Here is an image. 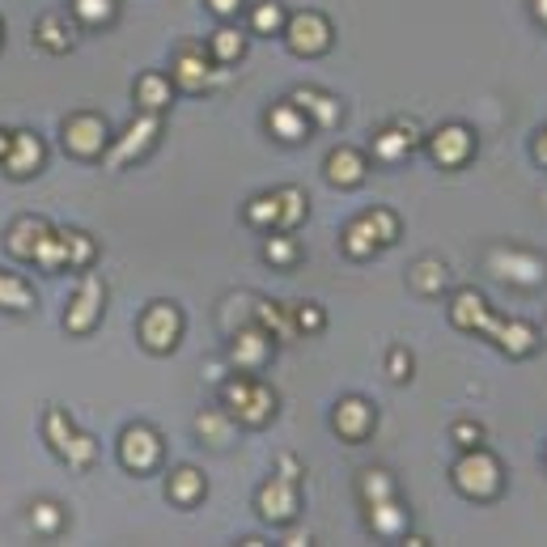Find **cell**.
Returning <instances> with one entry per match:
<instances>
[{"label":"cell","instance_id":"1","mask_svg":"<svg viewBox=\"0 0 547 547\" xmlns=\"http://www.w3.org/2000/svg\"><path fill=\"white\" fill-rule=\"evenodd\" d=\"M225 412L238 420V425H268V420L276 416V395H272V386L268 382H259L251 374H238V378H229L225 382Z\"/></svg>","mask_w":547,"mask_h":547},{"label":"cell","instance_id":"2","mask_svg":"<svg viewBox=\"0 0 547 547\" xmlns=\"http://www.w3.org/2000/svg\"><path fill=\"white\" fill-rule=\"evenodd\" d=\"M395 238H399V217L386 213V208H374V213L357 217L344 229V251L352 259H369L374 251H382V246H391Z\"/></svg>","mask_w":547,"mask_h":547},{"label":"cell","instance_id":"3","mask_svg":"<svg viewBox=\"0 0 547 547\" xmlns=\"http://www.w3.org/2000/svg\"><path fill=\"white\" fill-rule=\"evenodd\" d=\"M454 484H458V492H463V497H475V501L497 497V488H501V463H497V458H492L488 450L471 446L463 458H458Z\"/></svg>","mask_w":547,"mask_h":547},{"label":"cell","instance_id":"4","mask_svg":"<svg viewBox=\"0 0 547 547\" xmlns=\"http://www.w3.org/2000/svg\"><path fill=\"white\" fill-rule=\"evenodd\" d=\"M43 429H47V437H51V446H56V454L64 458L68 467H90L94 458H98V446H94V437H85V433H77L73 429V420H68L60 408H51L47 412V420H43Z\"/></svg>","mask_w":547,"mask_h":547},{"label":"cell","instance_id":"5","mask_svg":"<svg viewBox=\"0 0 547 547\" xmlns=\"http://www.w3.org/2000/svg\"><path fill=\"white\" fill-rule=\"evenodd\" d=\"M111 145V128H107V119L94 115V111H81L64 123V149L81 157V162H90V157H102Z\"/></svg>","mask_w":547,"mask_h":547},{"label":"cell","instance_id":"6","mask_svg":"<svg viewBox=\"0 0 547 547\" xmlns=\"http://www.w3.org/2000/svg\"><path fill=\"white\" fill-rule=\"evenodd\" d=\"M179 335H183L179 306L153 302L145 314H140V344H145L149 352H170L174 344H179Z\"/></svg>","mask_w":547,"mask_h":547},{"label":"cell","instance_id":"7","mask_svg":"<svg viewBox=\"0 0 547 547\" xmlns=\"http://www.w3.org/2000/svg\"><path fill=\"white\" fill-rule=\"evenodd\" d=\"M102 302H107V285L94 276V272H85L77 280V293H73V306H68L64 314V327L73 331V335H85V331H94L98 319H102Z\"/></svg>","mask_w":547,"mask_h":547},{"label":"cell","instance_id":"8","mask_svg":"<svg viewBox=\"0 0 547 547\" xmlns=\"http://www.w3.org/2000/svg\"><path fill=\"white\" fill-rule=\"evenodd\" d=\"M157 136H162V119H157L153 111H145L128 132L115 140V145H107V170H119V166L136 162L140 153H149L157 145Z\"/></svg>","mask_w":547,"mask_h":547},{"label":"cell","instance_id":"9","mask_svg":"<svg viewBox=\"0 0 547 547\" xmlns=\"http://www.w3.org/2000/svg\"><path fill=\"white\" fill-rule=\"evenodd\" d=\"M119 463L128 467V471H136V475L153 471L157 463H162V437H157L149 425L123 429V437H119Z\"/></svg>","mask_w":547,"mask_h":547},{"label":"cell","instance_id":"10","mask_svg":"<svg viewBox=\"0 0 547 547\" xmlns=\"http://www.w3.org/2000/svg\"><path fill=\"white\" fill-rule=\"evenodd\" d=\"M289 47L297 51V56H323V51L331 47V22L323 13H293L289 17Z\"/></svg>","mask_w":547,"mask_h":547},{"label":"cell","instance_id":"11","mask_svg":"<svg viewBox=\"0 0 547 547\" xmlns=\"http://www.w3.org/2000/svg\"><path fill=\"white\" fill-rule=\"evenodd\" d=\"M174 81L183 90H208L213 81H221V73L213 68V56L191 43V47H179V56H174Z\"/></svg>","mask_w":547,"mask_h":547},{"label":"cell","instance_id":"12","mask_svg":"<svg viewBox=\"0 0 547 547\" xmlns=\"http://www.w3.org/2000/svg\"><path fill=\"white\" fill-rule=\"evenodd\" d=\"M475 149V136L471 128H463V123H446V128H437L433 140H429V153L437 166H463L467 157Z\"/></svg>","mask_w":547,"mask_h":547},{"label":"cell","instance_id":"13","mask_svg":"<svg viewBox=\"0 0 547 547\" xmlns=\"http://www.w3.org/2000/svg\"><path fill=\"white\" fill-rule=\"evenodd\" d=\"M259 514L268 522L297 518V480H289V475H272V480L259 488Z\"/></svg>","mask_w":547,"mask_h":547},{"label":"cell","instance_id":"14","mask_svg":"<svg viewBox=\"0 0 547 547\" xmlns=\"http://www.w3.org/2000/svg\"><path fill=\"white\" fill-rule=\"evenodd\" d=\"M488 268L497 272V276H505V280H514V285H539V280L547 276L543 259L526 255V251H492L488 255Z\"/></svg>","mask_w":547,"mask_h":547},{"label":"cell","instance_id":"15","mask_svg":"<svg viewBox=\"0 0 547 547\" xmlns=\"http://www.w3.org/2000/svg\"><path fill=\"white\" fill-rule=\"evenodd\" d=\"M0 166H5V174H13V179H30V174L43 166V140L34 132H13L9 153L0 157Z\"/></svg>","mask_w":547,"mask_h":547},{"label":"cell","instance_id":"16","mask_svg":"<svg viewBox=\"0 0 547 547\" xmlns=\"http://www.w3.org/2000/svg\"><path fill=\"white\" fill-rule=\"evenodd\" d=\"M268 352H272V335L255 323V327L234 335V344H229V361H234L242 374H255V369L268 361Z\"/></svg>","mask_w":547,"mask_h":547},{"label":"cell","instance_id":"17","mask_svg":"<svg viewBox=\"0 0 547 547\" xmlns=\"http://www.w3.org/2000/svg\"><path fill=\"white\" fill-rule=\"evenodd\" d=\"M331 425H335V433H340L344 441H365L369 429H374V408H369L365 399L348 395V399H340V408H335Z\"/></svg>","mask_w":547,"mask_h":547},{"label":"cell","instance_id":"18","mask_svg":"<svg viewBox=\"0 0 547 547\" xmlns=\"http://www.w3.org/2000/svg\"><path fill=\"white\" fill-rule=\"evenodd\" d=\"M34 43H39L43 51H56V56H64V51L77 47V26L64 22V17H56V13H43L39 26H34Z\"/></svg>","mask_w":547,"mask_h":547},{"label":"cell","instance_id":"19","mask_svg":"<svg viewBox=\"0 0 547 547\" xmlns=\"http://www.w3.org/2000/svg\"><path fill=\"white\" fill-rule=\"evenodd\" d=\"M450 319L454 327H463V331H488L492 327V314H488V302L475 289H463L454 297V306H450Z\"/></svg>","mask_w":547,"mask_h":547},{"label":"cell","instance_id":"20","mask_svg":"<svg viewBox=\"0 0 547 547\" xmlns=\"http://www.w3.org/2000/svg\"><path fill=\"white\" fill-rule=\"evenodd\" d=\"M412 145H416V128L408 119H399L395 128H382L374 136V153L382 157V162H403V157L412 153Z\"/></svg>","mask_w":547,"mask_h":547},{"label":"cell","instance_id":"21","mask_svg":"<svg viewBox=\"0 0 547 547\" xmlns=\"http://www.w3.org/2000/svg\"><path fill=\"white\" fill-rule=\"evenodd\" d=\"M268 128H272V136L285 140V145H297V140H306L310 119L302 115L297 102H280V107H272V115H268Z\"/></svg>","mask_w":547,"mask_h":547},{"label":"cell","instance_id":"22","mask_svg":"<svg viewBox=\"0 0 547 547\" xmlns=\"http://www.w3.org/2000/svg\"><path fill=\"white\" fill-rule=\"evenodd\" d=\"M289 102H297V107H302V115L314 119L319 128H335V123H340V102H335L331 94H319V90H293Z\"/></svg>","mask_w":547,"mask_h":547},{"label":"cell","instance_id":"23","mask_svg":"<svg viewBox=\"0 0 547 547\" xmlns=\"http://www.w3.org/2000/svg\"><path fill=\"white\" fill-rule=\"evenodd\" d=\"M47 221L43 217H22V221H13V229H9V255L13 259H30L34 255V246L43 242V234H47Z\"/></svg>","mask_w":547,"mask_h":547},{"label":"cell","instance_id":"24","mask_svg":"<svg viewBox=\"0 0 547 547\" xmlns=\"http://www.w3.org/2000/svg\"><path fill=\"white\" fill-rule=\"evenodd\" d=\"M170 98H174V81L162 77V73H145L136 81V102H140V111H153V115H162L170 107Z\"/></svg>","mask_w":547,"mask_h":547},{"label":"cell","instance_id":"25","mask_svg":"<svg viewBox=\"0 0 547 547\" xmlns=\"http://www.w3.org/2000/svg\"><path fill=\"white\" fill-rule=\"evenodd\" d=\"M488 335L509 352V357H526V352L535 348V327L531 323H501V319H492Z\"/></svg>","mask_w":547,"mask_h":547},{"label":"cell","instance_id":"26","mask_svg":"<svg viewBox=\"0 0 547 547\" xmlns=\"http://www.w3.org/2000/svg\"><path fill=\"white\" fill-rule=\"evenodd\" d=\"M327 179L335 187H357L365 179V157L357 149H335L327 157Z\"/></svg>","mask_w":547,"mask_h":547},{"label":"cell","instance_id":"27","mask_svg":"<svg viewBox=\"0 0 547 547\" xmlns=\"http://www.w3.org/2000/svg\"><path fill=\"white\" fill-rule=\"evenodd\" d=\"M369 526H374V535L395 539V535L408 531V514L399 509L395 497H386V501H374V505H369Z\"/></svg>","mask_w":547,"mask_h":547},{"label":"cell","instance_id":"28","mask_svg":"<svg viewBox=\"0 0 547 547\" xmlns=\"http://www.w3.org/2000/svg\"><path fill=\"white\" fill-rule=\"evenodd\" d=\"M170 501L174 505H200L204 501V475L196 467H179L170 475Z\"/></svg>","mask_w":547,"mask_h":547},{"label":"cell","instance_id":"29","mask_svg":"<svg viewBox=\"0 0 547 547\" xmlns=\"http://www.w3.org/2000/svg\"><path fill=\"white\" fill-rule=\"evenodd\" d=\"M30 263H39L43 272H64V268H68V255H64V238H60V229H47L43 242L34 246Z\"/></svg>","mask_w":547,"mask_h":547},{"label":"cell","instance_id":"30","mask_svg":"<svg viewBox=\"0 0 547 547\" xmlns=\"http://www.w3.org/2000/svg\"><path fill=\"white\" fill-rule=\"evenodd\" d=\"M242 51H246V39H242L234 26H221L213 34V43H208V56H213V64H234V60H242Z\"/></svg>","mask_w":547,"mask_h":547},{"label":"cell","instance_id":"31","mask_svg":"<svg viewBox=\"0 0 547 547\" xmlns=\"http://www.w3.org/2000/svg\"><path fill=\"white\" fill-rule=\"evenodd\" d=\"M34 306V293L22 276H9V272H0V310H30Z\"/></svg>","mask_w":547,"mask_h":547},{"label":"cell","instance_id":"32","mask_svg":"<svg viewBox=\"0 0 547 547\" xmlns=\"http://www.w3.org/2000/svg\"><path fill=\"white\" fill-rule=\"evenodd\" d=\"M255 323L272 335V340H289L293 335V314H285L280 306H272V302H259L255 306Z\"/></svg>","mask_w":547,"mask_h":547},{"label":"cell","instance_id":"33","mask_svg":"<svg viewBox=\"0 0 547 547\" xmlns=\"http://www.w3.org/2000/svg\"><path fill=\"white\" fill-rule=\"evenodd\" d=\"M60 238H64V255H68V268H90V263H94V255H98L94 238L77 234V229H60Z\"/></svg>","mask_w":547,"mask_h":547},{"label":"cell","instance_id":"34","mask_svg":"<svg viewBox=\"0 0 547 547\" xmlns=\"http://www.w3.org/2000/svg\"><path fill=\"white\" fill-rule=\"evenodd\" d=\"M246 221L259 225V229H280V191L272 196H255L246 204Z\"/></svg>","mask_w":547,"mask_h":547},{"label":"cell","instance_id":"35","mask_svg":"<svg viewBox=\"0 0 547 547\" xmlns=\"http://www.w3.org/2000/svg\"><path fill=\"white\" fill-rule=\"evenodd\" d=\"M196 429H200V437L208 441V446H225L229 433H234V416H229L225 408H221V412H204V416L196 420Z\"/></svg>","mask_w":547,"mask_h":547},{"label":"cell","instance_id":"36","mask_svg":"<svg viewBox=\"0 0 547 547\" xmlns=\"http://www.w3.org/2000/svg\"><path fill=\"white\" fill-rule=\"evenodd\" d=\"M73 17L81 26H107L115 17V0H73Z\"/></svg>","mask_w":547,"mask_h":547},{"label":"cell","instance_id":"37","mask_svg":"<svg viewBox=\"0 0 547 547\" xmlns=\"http://www.w3.org/2000/svg\"><path fill=\"white\" fill-rule=\"evenodd\" d=\"M306 221V196L297 187H280V229H293Z\"/></svg>","mask_w":547,"mask_h":547},{"label":"cell","instance_id":"38","mask_svg":"<svg viewBox=\"0 0 547 547\" xmlns=\"http://www.w3.org/2000/svg\"><path fill=\"white\" fill-rule=\"evenodd\" d=\"M361 497H365V505H374V501L395 497V484H391V475H386V471H365V475H361Z\"/></svg>","mask_w":547,"mask_h":547},{"label":"cell","instance_id":"39","mask_svg":"<svg viewBox=\"0 0 547 547\" xmlns=\"http://www.w3.org/2000/svg\"><path fill=\"white\" fill-rule=\"evenodd\" d=\"M30 522H34V531H39V535H56L60 526H64V514H60V505L39 501V505L30 509Z\"/></svg>","mask_w":547,"mask_h":547},{"label":"cell","instance_id":"40","mask_svg":"<svg viewBox=\"0 0 547 547\" xmlns=\"http://www.w3.org/2000/svg\"><path fill=\"white\" fill-rule=\"evenodd\" d=\"M412 285L420 289V293H437L441 285H446V272H441V263H416L412 268Z\"/></svg>","mask_w":547,"mask_h":547},{"label":"cell","instance_id":"41","mask_svg":"<svg viewBox=\"0 0 547 547\" xmlns=\"http://www.w3.org/2000/svg\"><path fill=\"white\" fill-rule=\"evenodd\" d=\"M251 22H255V30H259V34H276V30H280V22H285V9H280L276 0H263V5L255 9Z\"/></svg>","mask_w":547,"mask_h":547},{"label":"cell","instance_id":"42","mask_svg":"<svg viewBox=\"0 0 547 547\" xmlns=\"http://www.w3.org/2000/svg\"><path fill=\"white\" fill-rule=\"evenodd\" d=\"M263 255H268V259L276 263V268H285V263L297 259V242H293V238H272V242H268V251H263Z\"/></svg>","mask_w":547,"mask_h":547},{"label":"cell","instance_id":"43","mask_svg":"<svg viewBox=\"0 0 547 547\" xmlns=\"http://www.w3.org/2000/svg\"><path fill=\"white\" fill-rule=\"evenodd\" d=\"M386 369H391V378H412V357L408 348H391V357H386Z\"/></svg>","mask_w":547,"mask_h":547},{"label":"cell","instance_id":"44","mask_svg":"<svg viewBox=\"0 0 547 547\" xmlns=\"http://www.w3.org/2000/svg\"><path fill=\"white\" fill-rule=\"evenodd\" d=\"M480 425H471V420H458V425H454V441H458V446H463V450H471V446H480Z\"/></svg>","mask_w":547,"mask_h":547},{"label":"cell","instance_id":"45","mask_svg":"<svg viewBox=\"0 0 547 547\" xmlns=\"http://www.w3.org/2000/svg\"><path fill=\"white\" fill-rule=\"evenodd\" d=\"M293 327H302V331H319V327H323V314L314 310V306H302V310H297V319H293Z\"/></svg>","mask_w":547,"mask_h":547},{"label":"cell","instance_id":"46","mask_svg":"<svg viewBox=\"0 0 547 547\" xmlns=\"http://www.w3.org/2000/svg\"><path fill=\"white\" fill-rule=\"evenodd\" d=\"M208 9H213L217 17H234L242 9V0H208Z\"/></svg>","mask_w":547,"mask_h":547},{"label":"cell","instance_id":"47","mask_svg":"<svg viewBox=\"0 0 547 547\" xmlns=\"http://www.w3.org/2000/svg\"><path fill=\"white\" fill-rule=\"evenodd\" d=\"M280 475H289V480H302V463L289 454H280Z\"/></svg>","mask_w":547,"mask_h":547},{"label":"cell","instance_id":"48","mask_svg":"<svg viewBox=\"0 0 547 547\" xmlns=\"http://www.w3.org/2000/svg\"><path fill=\"white\" fill-rule=\"evenodd\" d=\"M535 157L547 166V128H543V132H539V140H535Z\"/></svg>","mask_w":547,"mask_h":547},{"label":"cell","instance_id":"49","mask_svg":"<svg viewBox=\"0 0 547 547\" xmlns=\"http://www.w3.org/2000/svg\"><path fill=\"white\" fill-rule=\"evenodd\" d=\"M9 140H13V132H5V128H0V157L9 153Z\"/></svg>","mask_w":547,"mask_h":547},{"label":"cell","instance_id":"50","mask_svg":"<svg viewBox=\"0 0 547 547\" xmlns=\"http://www.w3.org/2000/svg\"><path fill=\"white\" fill-rule=\"evenodd\" d=\"M535 17H539V22H547V0H535Z\"/></svg>","mask_w":547,"mask_h":547},{"label":"cell","instance_id":"51","mask_svg":"<svg viewBox=\"0 0 547 547\" xmlns=\"http://www.w3.org/2000/svg\"><path fill=\"white\" fill-rule=\"evenodd\" d=\"M0 43H5V26H0Z\"/></svg>","mask_w":547,"mask_h":547}]
</instances>
